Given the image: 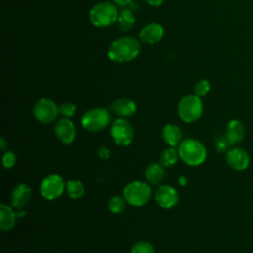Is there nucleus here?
<instances>
[{
  "label": "nucleus",
  "instance_id": "obj_5",
  "mask_svg": "<svg viewBox=\"0 0 253 253\" xmlns=\"http://www.w3.org/2000/svg\"><path fill=\"white\" fill-rule=\"evenodd\" d=\"M118 15V9L114 4L111 2H101L91 9L89 17L94 26L104 28L117 22Z\"/></svg>",
  "mask_w": 253,
  "mask_h": 253
},
{
  "label": "nucleus",
  "instance_id": "obj_22",
  "mask_svg": "<svg viewBox=\"0 0 253 253\" xmlns=\"http://www.w3.org/2000/svg\"><path fill=\"white\" fill-rule=\"evenodd\" d=\"M178 158H179L178 150L175 147L170 146V147L165 148L161 152V154H160V163L165 167H169V166L174 165L177 162Z\"/></svg>",
  "mask_w": 253,
  "mask_h": 253
},
{
  "label": "nucleus",
  "instance_id": "obj_23",
  "mask_svg": "<svg viewBox=\"0 0 253 253\" xmlns=\"http://www.w3.org/2000/svg\"><path fill=\"white\" fill-rule=\"evenodd\" d=\"M109 211L114 214H119L124 211L126 208V200L124 197L114 196L110 199L108 204Z\"/></svg>",
  "mask_w": 253,
  "mask_h": 253
},
{
  "label": "nucleus",
  "instance_id": "obj_15",
  "mask_svg": "<svg viewBox=\"0 0 253 253\" xmlns=\"http://www.w3.org/2000/svg\"><path fill=\"white\" fill-rule=\"evenodd\" d=\"M224 135L230 145L238 144L244 138L245 127L239 120H236V119L230 120L226 125Z\"/></svg>",
  "mask_w": 253,
  "mask_h": 253
},
{
  "label": "nucleus",
  "instance_id": "obj_16",
  "mask_svg": "<svg viewBox=\"0 0 253 253\" xmlns=\"http://www.w3.org/2000/svg\"><path fill=\"white\" fill-rule=\"evenodd\" d=\"M163 27L158 23H149L139 33V39L145 43H155L163 37Z\"/></svg>",
  "mask_w": 253,
  "mask_h": 253
},
{
  "label": "nucleus",
  "instance_id": "obj_30",
  "mask_svg": "<svg viewBox=\"0 0 253 253\" xmlns=\"http://www.w3.org/2000/svg\"><path fill=\"white\" fill-rule=\"evenodd\" d=\"M131 1H132V0H113V2H114L116 5L120 6V7H126V6H127Z\"/></svg>",
  "mask_w": 253,
  "mask_h": 253
},
{
  "label": "nucleus",
  "instance_id": "obj_14",
  "mask_svg": "<svg viewBox=\"0 0 253 253\" xmlns=\"http://www.w3.org/2000/svg\"><path fill=\"white\" fill-rule=\"evenodd\" d=\"M110 110L120 118H127L136 112V104L129 98H120L111 104Z\"/></svg>",
  "mask_w": 253,
  "mask_h": 253
},
{
  "label": "nucleus",
  "instance_id": "obj_27",
  "mask_svg": "<svg viewBox=\"0 0 253 253\" xmlns=\"http://www.w3.org/2000/svg\"><path fill=\"white\" fill-rule=\"evenodd\" d=\"M16 160H17L16 154L11 150H7L2 156V164L7 169L12 168L15 165Z\"/></svg>",
  "mask_w": 253,
  "mask_h": 253
},
{
  "label": "nucleus",
  "instance_id": "obj_18",
  "mask_svg": "<svg viewBox=\"0 0 253 253\" xmlns=\"http://www.w3.org/2000/svg\"><path fill=\"white\" fill-rule=\"evenodd\" d=\"M17 217H18L17 212H15L10 206L6 204L0 205V229L1 230L3 231L11 230L16 224Z\"/></svg>",
  "mask_w": 253,
  "mask_h": 253
},
{
  "label": "nucleus",
  "instance_id": "obj_4",
  "mask_svg": "<svg viewBox=\"0 0 253 253\" xmlns=\"http://www.w3.org/2000/svg\"><path fill=\"white\" fill-rule=\"evenodd\" d=\"M123 197L128 205L142 207L146 205L151 198V188L145 182L132 181L124 188Z\"/></svg>",
  "mask_w": 253,
  "mask_h": 253
},
{
  "label": "nucleus",
  "instance_id": "obj_12",
  "mask_svg": "<svg viewBox=\"0 0 253 253\" xmlns=\"http://www.w3.org/2000/svg\"><path fill=\"white\" fill-rule=\"evenodd\" d=\"M54 134L56 138L64 143L70 144L76 137V127L69 118H62L54 125Z\"/></svg>",
  "mask_w": 253,
  "mask_h": 253
},
{
  "label": "nucleus",
  "instance_id": "obj_6",
  "mask_svg": "<svg viewBox=\"0 0 253 253\" xmlns=\"http://www.w3.org/2000/svg\"><path fill=\"white\" fill-rule=\"evenodd\" d=\"M203 114V103L197 95H187L178 104L179 118L185 123H193L201 118Z\"/></svg>",
  "mask_w": 253,
  "mask_h": 253
},
{
  "label": "nucleus",
  "instance_id": "obj_8",
  "mask_svg": "<svg viewBox=\"0 0 253 253\" xmlns=\"http://www.w3.org/2000/svg\"><path fill=\"white\" fill-rule=\"evenodd\" d=\"M33 114L38 122L42 124H49L56 119L59 114V109L51 99L41 98L35 103Z\"/></svg>",
  "mask_w": 253,
  "mask_h": 253
},
{
  "label": "nucleus",
  "instance_id": "obj_3",
  "mask_svg": "<svg viewBox=\"0 0 253 253\" xmlns=\"http://www.w3.org/2000/svg\"><path fill=\"white\" fill-rule=\"evenodd\" d=\"M111 113L104 108H92L86 111L81 118V126L90 132H99L111 123Z\"/></svg>",
  "mask_w": 253,
  "mask_h": 253
},
{
  "label": "nucleus",
  "instance_id": "obj_25",
  "mask_svg": "<svg viewBox=\"0 0 253 253\" xmlns=\"http://www.w3.org/2000/svg\"><path fill=\"white\" fill-rule=\"evenodd\" d=\"M210 89H211L210 82L206 79H201L200 81H198L195 84L194 92H195V95H197L198 97L201 98V97L206 96L210 92Z\"/></svg>",
  "mask_w": 253,
  "mask_h": 253
},
{
  "label": "nucleus",
  "instance_id": "obj_1",
  "mask_svg": "<svg viewBox=\"0 0 253 253\" xmlns=\"http://www.w3.org/2000/svg\"><path fill=\"white\" fill-rule=\"evenodd\" d=\"M140 42L133 37L126 36L116 39L109 46L108 57L115 62L123 63L133 60L140 52Z\"/></svg>",
  "mask_w": 253,
  "mask_h": 253
},
{
  "label": "nucleus",
  "instance_id": "obj_33",
  "mask_svg": "<svg viewBox=\"0 0 253 253\" xmlns=\"http://www.w3.org/2000/svg\"><path fill=\"white\" fill-rule=\"evenodd\" d=\"M128 8L131 9L132 11H136V10L138 9V3L131 1V2L128 4Z\"/></svg>",
  "mask_w": 253,
  "mask_h": 253
},
{
  "label": "nucleus",
  "instance_id": "obj_13",
  "mask_svg": "<svg viewBox=\"0 0 253 253\" xmlns=\"http://www.w3.org/2000/svg\"><path fill=\"white\" fill-rule=\"evenodd\" d=\"M32 197L31 188L24 183L17 185L11 194V205L13 208L23 210L30 202Z\"/></svg>",
  "mask_w": 253,
  "mask_h": 253
},
{
  "label": "nucleus",
  "instance_id": "obj_24",
  "mask_svg": "<svg viewBox=\"0 0 253 253\" xmlns=\"http://www.w3.org/2000/svg\"><path fill=\"white\" fill-rule=\"evenodd\" d=\"M130 253H155V252L150 242L146 240H139L132 245Z\"/></svg>",
  "mask_w": 253,
  "mask_h": 253
},
{
  "label": "nucleus",
  "instance_id": "obj_32",
  "mask_svg": "<svg viewBox=\"0 0 253 253\" xmlns=\"http://www.w3.org/2000/svg\"><path fill=\"white\" fill-rule=\"evenodd\" d=\"M147 4L151 5V6H159L162 4L163 0H144Z\"/></svg>",
  "mask_w": 253,
  "mask_h": 253
},
{
  "label": "nucleus",
  "instance_id": "obj_2",
  "mask_svg": "<svg viewBox=\"0 0 253 253\" xmlns=\"http://www.w3.org/2000/svg\"><path fill=\"white\" fill-rule=\"evenodd\" d=\"M180 159L187 165L198 166L205 162L207 158V149L202 142L195 138H186L182 140L178 147Z\"/></svg>",
  "mask_w": 253,
  "mask_h": 253
},
{
  "label": "nucleus",
  "instance_id": "obj_20",
  "mask_svg": "<svg viewBox=\"0 0 253 253\" xmlns=\"http://www.w3.org/2000/svg\"><path fill=\"white\" fill-rule=\"evenodd\" d=\"M118 27L122 32L129 31L135 23L134 13L129 8H124L119 12L117 19Z\"/></svg>",
  "mask_w": 253,
  "mask_h": 253
},
{
  "label": "nucleus",
  "instance_id": "obj_9",
  "mask_svg": "<svg viewBox=\"0 0 253 253\" xmlns=\"http://www.w3.org/2000/svg\"><path fill=\"white\" fill-rule=\"evenodd\" d=\"M66 183L58 174H50L45 176L40 185L41 195L46 200H55L59 198L64 190Z\"/></svg>",
  "mask_w": 253,
  "mask_h": 253
},
{
  "label": "nucleus",
  "instance_id": "obj_7",
  "mask_svg": "<svg viewBox=\"0 0 253 253\" xmlns=\"http://www.w3.org/2000/svg\"><path fill=\"white\" fill-rule=\"evenodd\" d=\"M110 133L114 142L121 146L130 144L134 136V130L131 124L125 118H119L113 122Z\"/></svg>",
  "mask_w": 253,
  "mask_h": 253
},
{
  "label": "nucleus",
  "instance_id": "obj_10",
  "mask_svg": "<svg viewBox=\"0 0 253 253\" xmlns=\"http://www.w3.org/2000/svg\"><path fill=\"white\" fill-rule=\"evenodd\" d=\"M225 160L228 166L235 171H244L250 164L249 154L239 146L228 148L225 154Z\"/></svg>",
  "mask_w": 253,
  "mask_h": 253
},
{
  "label": "nucleus",
  "instance_id": "obj_17",
  "mask_svg": "<svg viewBox=\"0 0 253 253\" xmlns=\"http://www.w3.org/2000/svg\"><path fill=\"white\" fill-rule=\"evenodd\" d=\"M161 136L165 143L169 146H177L182 142L183 133L181 128L175 124H167L161 130Z\"/></svg>",
  "mask_w": 253,
  "mask_h": 253
},
{
  "label": "nucleus",
  "instance_id": "obj_26",
  "mask_svg": "<svg viewBox=\"0 0 253 253\" xmlns=\"http://www.w3.org/2000/svg\"><path fill=\"white\" fill-rule=\"evenodd\" d=\"M58 109H59V114L63 118H71L76 113V106L70 102L62 103L60 106H58Z\"/></svg>",
  "mask_w": 253,
  "mask_h": 253
},
{
  "label": "nucleus",
  "instance_id": "obj_21",
  "mask_svg": "<svg viewBox=\"0 0 253 253\" xmlns=\"http://www.w3.org/2000/svg\"><path fill=\"white\" fill-rule=\"evenodd\" d=\"M65 191L69 198L71 199H79L85 193V188L82 182L78 180H69L66 182Z\"/></svg>",
  "mask_w": 253,
  "mask_h": 253
},
{
  "label": "nucleus",
  "instance_id": "obj_28",
  "mask_svg": "<svg viewBox=\"0 0 253 253\" xmlns=\"http://www.w3.org/2000/svg\"><path fill=\"white\" fill-rule=\"evenodd\" d=\"M214 145H215V149L218 151V152H224L225 150L227 151L228 150V146L230 145L228 140L226 139L225 135H222V136H218L215 141H214Z\"/></svg>",
  "mask_w": 253,
  "mask_h": 253
},
{
  "label": "nucleus",
  "instance_id": "obj_11",
  "mask_svg": "<svg viewBox=\"0 0 253 253\" xmlns=\"http://www.w3.org/2000/svg\"><path fill=\"white\" fill-rule=\"evenodd\" d=\"M155 202L163 209H171L179 202L177 190L170 185H160L154 194Z\"/></svg>",
  "mask_w": 253,
  "mask_h": 253
},
{
  "label": "nucleus",
  "instance_id": "obj_31",
  "mask_svg": "<svg viewBox=\"0 0 253 253\" xmlns=\"http://www.w3.org/2000/svg\"><path fill=\"white\" fill-rule=\"evenodd\" d=\"M187 183H188V179H187L186 176H180V177L178 178V184H179L180 186L184 187V186L187 185Z\"/></svg>",
  "mask_w": 253,
  "mask_h": 253
},
{
  "label": "nucleus",
  "instance_id": "obj_19",
  "mask_svg": "<svg viewBox=\"0 0 253 253\" xmlns=\"http://www.w3.org/2000/svg\"><path fill=\"white\" fill-rule=\"evenodd\" d=\"M146 181L151 184V185H157L159 184L165 175L164 169H163V165L161 163H157V162H153L150 163L144 172Z\"/></svg>",
  "mask_w": 253,
  "mask_h": 253
},
{
  "label": "nucleus",
  "instance_id": "obj_29",
  "mask_svg": "<svg viewBox=\"0 0 253 253\" xmlns=\"http://www.w3.org/2000/svg\"><path fill=\"white\" fill-rule=\"evenodd\" d=\"M98 154H99V156L102 158V159H108V158H110V156H111V150L107 147V146H105V145H103V146H100L99 147V149H98Z\"/></svg>",
  "mask_w": 253,
  "mask_h": 253
},
{
  "label": "nucleus",
  "instance_id": "obj_34",
  "mask_svg": "<svg viewBox=\"0 0 253 253\" xmlns=\"http://www.w3.org/2000/svg\"><path fill=\"white\" fill-rule=\"evenodd\" d=\"M0 148L2 150H4L6 148V141H5V138L4 137H1L0 138Z\"/></svg>",
  "mask_w": 253,
  "mask_h": 253
}]
</instances>
